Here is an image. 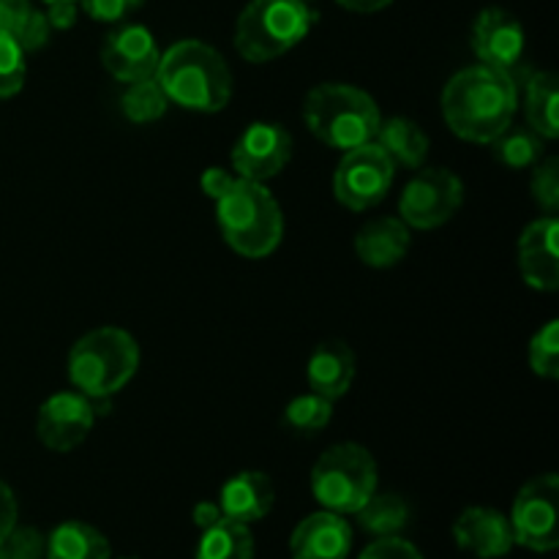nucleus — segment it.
<instances>
[{
	"label": "nucleus",
	"mask_w": 559,
	"mask_h": 559,
	"mask_svg": "<svg viewBox=\"0 0 559 559\" xmlns=\"http://www.w3.org/2000/svg\"><path fill=\"white\" fill-rule=\"evenodd\" d=\"M49 33H52V27H49L47 14L38 9H33V14L27 16L25 27L16 33V41H20V47L25 49V52H36V49L47 47Z\"/></svg>",
	"instance_id": "f704fd0d"
},
{
	"label": "nucleus",
	"mask_w": 559,
	"mask_h": 559,
	"mask_svg": "<svg viewBox=\"0 0 559 559\" xmlns=\"http://www.w3.org/2000/svg\"><path fill=\"white\" fill-rule=\"evenodd\" d=\"M14 527H16V497L14 491L0 480V544L9 538V533Z\"/></svg>",
	"instance_id": "58836bf2"
},
{
	"label": "nucleus",
	"mask_w": 559,
	"mask_h": 559,
	"mask_svg": "<svg viewBox=\"0 0 559 559\" xmlns=\"http://www.w3.org/2000/svg\"><path fill=\"white\" fill-rule=\"evenodd\" d=\"M524 115L527 126L544 140L559 136V87L551 71H527L524 76Z\"/></svg>",
	"instance_id": "412c9836"
},
{
	"label": "nucleus",
	"mask_w": 559,
	"mask_h": 559,
	"mask_svg": "<svg viewBox=\"0 0 559 559\" xmlns=\"http://www.w3.org/2000/svg\"><path fill=\"white\" fill-rule=\"evenodd\" d=\"M409 227L396 216H380L366 222L355 235V254L369 267H393L407 257Z\"/></svg>",
	"instance_id": "6ab92c4d"
},
{
	"label": "nucleus",
	"mask_w": 559,
	"mask_h": 559,
	"mask_svg": "<svg viewBox=\"0 0 559 559\" xmlns=\"http://www.w3.org/2000/svg\"><path fill=\"white\" fill-rule=\"evenodd\" d=\"M513 538L530 551H555L559 546V478L555 473L527 480L511 508Z\"/></svg>",
	"instance_id": "9d476101"
},
{
	"label": "nucleus",
	"mask_w": 559,
	"mask_h": 559,
	"mask_svg": "<svg viewBox=\"0 0 559 559\" xmlns=\"http://www.w3.org/2000/svg\"><path fill=\"white\" fill-rule=\"evenodd\" d=\"M333 418V402L320 396V393L309 391L304 396H295L284 409V424L298 435H317L325 429Z\"/></svg>",
	"instance_id": "cd10ccee"
},
{
	"label": "nucleus",
	"mask_w": 559,
	"mask_h": 559,
	"mask_svg": "<svg viewBox=\"0 0 559 559\" xmlns=\"http://www.w3.org/2000/svg\"><path fill=\"white\" fill-rule=\"evenodd\" d=\"M47 22L52 31H69L74 27L76 16H80V0H58V3L47 5Z\"/></svg>",
	"instance_id": "4c0bfd02"
},
{
	"label": "nucleus",
	"mask_w": 559,
	"mask_h": 559,
	"mask_svg": "<svg viewBox=\"0 0 559 559\" xmlns=\"http://www.w3.org/2000/svg\"><path fill=\"white\" fill-rule=\"evenodd\" d=\"M377 491V462L358 442L331 445L311 467V495L325 511L358 513Z\"/></svg>",
	"instance_id": "0eeeda50"
},
{
	"label": "nucleus",
	"mask_w": 559,
	"mask_h": 559,
	"mask_svg": "<svg viewBox=\"0 0 559 559\" xmlns=\"http://www.w3.org/2000/svg\"><path fill=\"white\" fill-rule=\"evenodd\" d=\"M140 369V344L123 328L104 325L85 333L69 353V380L74 391L96 407H109L115 393L123 391Z\"/></svg>",
	"instance_id": "7ed1b4c3"
},
{
	"label": "nucleus",
	"mask_w": 559,
	"mask_h": 559,
	"mask_svg": "<svg viewBox=\"0 0 559 559\" xmlns=\"http://www.w3.org/2000/svg\"><path fill=\"white\" fill-rule=\"evenodd\" d=\"M158 60H162V49H158L156 36L136 22H120L102 44V66L118 82L156 76Z\"/></svg>",
	"instance_id": "4468645a"
},
{
	"label": "nucleus",
	"mask_w": 559,
	"mask_h": 559,
	"mask_svg": "<svg viewBox=\"0 0 559 559\" xmlns=\"http://www.w3.org/2000/svg\"><path fill=\"white\" fill-rule=\"evenodd\" d=\"M216 222L224 243L246 260H265L284 238L282 205L257 180L238 178L227 194L218 197Z\"/></svg>",
	"instance_id": "20e7f679"
},
{
	"label": "nucleus",
	"mask_w": 559,
	"mask_h": 559,
	"mask_svg": "<svg viewBox=\"0 0 559 559\" xmlns=\"http://www.w3.org/2000/svg\"><path fill=\"white\" fill-rule=\"evenodd\" d=\"M530 369L544 380L559 377V322L549 320L530 342Z\"/></svg>",
	"instance_id": "c756f323"
},
{
	"label": "nucleus",
	"mask_w": 559,
	"mask_h": 559,
	"mask_svg": "<svg viewBox=\"0 0 559 559\" xmlns=\"http://www.w3.org/2000/svg\"><path fill=\"white\" fill-rule=\"evenodd\" d=\"M314 22L306 0H249L235 22V49L249 63H267L298 47Z\"/></svg>",
	"instance_id": "423d86ee"
},
{
	"label": "nucleus",
	"mask_w": 559,
	"mask_h": 559,
	"mask_svg": "<svg viewBox=\"0 0 559 559\" xmlns=\"http://www.w3.org/2000/svg\"><path fill=\"white\" fill-rule=\"evenodd\" d=\"M273 502H276V486L260 469H243L233 475L218 495L222 516L240 524L262 522L271 513Z\"/></svg>",
	"instance_id": "a211bd4d"
},
{
	"label": "nucleus",
	"mask_w": 559,
	"mask_h": 559,
	"mask_svg": "<svg viewBox=\"0 0 559 559\" xmlns=\"http://www.w3.org/2000/svg\"><path fill=\"white\" fill-rule=\"evenodd\" d=\"M0 559H47V538L36 527H14L0 544Z\"/></svg>",
	"instance_id": "2f4dec72"
},
{
	"label": "nucleus",
	"mask_w": 559,
	"mask_h": 559,
	"mask_svg": "<svg viewBox=\"0 0 559 559\" xmlns=\"http://www.w3.org/2000/svg\"><path fill=\"white\" fill-rule=\"evenodd\" d=\"M229 158H233V169L238 178L265 183V180L282 175L293 158V136L284 126L257 120V123L246 126L243 134L235 140Z\"/></svg>",
	"instance_id": "9b49d317"
},
{
	"label": "nucleus",
	"mask_w": 559,
	"mask_h": 559,
	"mask_svg": "<svg viewBox=\"0 0 559 559\" xmlns=\"http://www.w3.org/2000/svg\"><path fill=\"white\" fill-rule=\"evenodd\" d=\"M33 14L31 0H0V31L11 33L16 38V33L25 27L27 16Z\"/></svg>",
	"instance_id": "c9c22d12"
},
{
	"label": "nucleus",
	"mask_w": 559,
	"mask_h": 559,
	"mask_svg": "<svg viewBox=\"0 0 559 559\" xmlns=\"http://www.w3.org/2000/svg\"><path fill=\"white\" fill-rule=\"evenodd\" d=\"M464 202V183L445 167L415 169L399 200V218L409 229H437L456 216Z\"/></svg>",
	"instance_id": "1a4fd4ad"
},
{
	"label": "nucleus",
	"mask_w": 559,
	"mask_h": 559,
	"mask_svg": "<svg viewBox=\"0 0 559 559\" xmlns=\"http://www.w3.org/2000/svg\"><path fill=\"white\" fill-rule=\"evenodd\" d=\"M96 415L91 399L80 391L52 393L36 415V435L49 451L69 453L87 440Z\"/></svg>",
	"instance_id": "f8f14e48"
},
{
	"label": "nucleus",
	"mask_w": 559,
	"mask_h": 559,
	"mask_svg": "<svg viewBox=\"0 0 559 559\" xmlns=\"http://www.w3.org/2000/svg\"><path fill=\"white\" fill-rule=\"evenodd\" d=\"M358 516V524L374 538H393V535H402V530L409 524V502L399 495H374L360 506V511L355 513Z\"/></svg>",
	"instance_id": "393cba45"
},
{
	"label": "nucleus",
	"mask_w": 559,
	"mask_h": 559,
	"mask_svg": "<svg viewBox=\"0 0 559 559\" xmlns=\"http://www.w3.org/2000/svg\"><path fill=\"white\" fill-rule=\"evenodd\" d=\"M123 559H136V557H123Z\"/></svg>",
	"instance_id": "37998d69"
},
{
	"label": "nucleus",
	"mask_w": 559,
	"mask_h": 559,
	"mask_svg": "<svg viewBox=\"0 0 559 559\" xmlns=\"http://www.w3.org/2000/svg\"><path fill=\"white\" fill-rule=\"evenodd\" d=\"M306 380L309 388L320 396L336 399L347 396L355 380V355L344 342H322L311 353L309 366H306Z\"/></svg>",
	"instance_id": "aec40b11"
},
{
	"label": "nucleus",
	"mask_w": 559,
	"mask_h": 559,
	"mask_svg": "<svg viewBox=\"0 0 559 559\" xmlns=\"http://www.w3.org/2000/svg\"><path fill=\"white\" fill-rule=\"evenodd\" d=\"M142 5H145V0H80V9L93 22H107V25H120Z\"/></svg>",
	"instance_id": "473e14b6"
},
{
	"label": "nucleus",
	"mask_w": 559,
	"mask_h": 559,
	"mask_svg": "<svg viewBox=\"0 0 559 559\" xmlns=\"http://www.w3.org/2000/svg\"><path fill=\"white\" fill-rule=\"evenodd\" d=\"M559 222L557 216H540L519 238V273L538 293H555L559 287Z\"/></svg>",
	"instance_id": "2eb2a0df"
},
{
	"label": "nucleus",
	"mask_w": 559,
	"mask_h": 559,
	"mask_svg": "<svg viewBox=\"0 0 559 559\" xmlns=\"http://www.w3.org/2000/svg\"><path fill=\"white\" fill-rule=\"evenodd\" d=\"M254 549L249 524L218 519L213 527L202 530L194 559H254Z\"/></svg>",
	"instance_id": "b1692460"
},
{
	"label": "nucleus",
	"mask_w": 559,
	"mask_h": 559,
	"mask_svg": "<svg viewBox=\"0 0 559 559\" xmlns=\"http://www.w3.org/2000/svg\"><path fill=\"white\" fill-rule=\"evenodd\" d=\"M453 540L462 551L478 559H500L516 546L511 519L495 508L475 506L459 513L453 522Z\"/></svg>",
	"instance_id": "dca6fc26"
},
{
	"label": "nucleus",
	"mask_w": 559,
	"mask_h": 559,
	"mask_svg": "<svg viewBox=\"0 0 559 559\" xmlns=\"http://www.w3.org/2000/svg\"><path fill=\"white\" fill-rule=\"evenodd\" d=\"M358 559H424V555L407 538L393 535V538H377Z\"/></svg>",
	"instance_id": "72a5a7b5"
},
{
	"label": "nucleus",
	"mask_w": 559,
	"mask_h": 559,
	"mask_svg": "<svg viewBox=\"0 0 559 559\" xmlns=\"http://www.w3.org/2000/svg\"><path fill=\"white\" fill-rule=\"evenodd\" d=\"M544 136L530 126H508L500 136L489 142L497 162L508 169H530L544 158Z\"/></svg>",
	"instance_id": "a878e982"
},
{
	"label": "nucleus",
	"mask_w": 559,
	"mask_h": 559,
	"mask_svg": "<svg viewBox=\"0 0 559 559\" xmlns=\"http://www.w3.org/2000/svg\"><path fill=\"white\" fill-rule=\"evenodd\" d=\"M27 52L11 33L0 31V102L16 96L25 85Z\"/></svg>",
	"instance_id": "c85d7f7f"
},
{
	"label": "nucleus",
	"mask_w": 559,
	"mask_h": 559,
	"mask_svg": "<svg viewBox=\"0 0 559 559\" xmlns=\"http://www.w3.org/2000/svg\"><path fill=\"white\" fill-rule=\"evenodd\" d=\"M304 123L322 145L344 153L374 142L382 115L364 87L347 82H322L306 93Z\"/></svg>",
	"instance_id": "39448f33"
},
{
	"label": "nucleus",
	"mask_w": 559,
	"mask_h": 559,
	"mask_svg": "<svg viewBox=\"0 0 559 559\" xmlns=\"http://www.w3.org/2000/svg\"><path fill=\"white\" fill-rule=\"evenodd\" d=\"M353 549V527L342 513L317 511L306 516L289 538L293 559H347Z\"/></svg>",
	"instance_id": "f3484780"
},
{
	"label": "nucleus",
	"mask_w": 559,
	"mask_h": 559,
	"mask_svg": "<svg viewBox=\"0 0 559 559\" xmlns=\"http://www.w3.org/2000/svg\"><path fill=\"white\" fill-rule=\"evenodd\" d=\"M396 178V164L377 142L342 153L333 173V197L349 211H369L380 205Z\"/></svg>",
	"instance_id": "6e6552de"
},
{
	"label": "nucleus",
	"mask_w": 559,
	"mask_h": 559,
	"mask_svg": "<svg viewBox=\"0 0 559 559\" xmlns=\"http://www.w3.org/2000/svg\"><path fill=\"white\" fill-rule=\"evenodd\" d=\"M167 107L169 102L164 96L162 85L156 82V76L126 82V91L120 96V109H123V115L131 123H156L158 118H164Z\"/></svg>",
	"instance_id": "bb28decb"
},
{
	"label": "nucleus",
	"mask_w": 559,
	"mask_h": 559,
	"mask_svg": "<svg viewBox=\"0 0 559 559\" xmlns=\"http://www.w3.org/2000/svg\"><path fill=\"white\" fill-rule=\"evenodd\" d=\"M377 145L391 156L396 167L420 169L429 156V134L409 118H388L380 123L374 136Z\"/></svg>",
	"instance_id": "4be33fe9"
},
{
	"label": "nucleus",
	"mask_w": 559,
	"mask_h": 559,
	"mask_svg": "<svg viewBox=\"0 0 559 559\" xmlns=\"http://www.w3.org/2000/svg\"><path fill=\"white\" fill-rule=\"evenodd\" d=\"M41 3H47V5H49V3H58V0H41Z\"/></svg>",
	"instance_id": "79ce46f5"
},
{
	"label": "nucleus",
	"mask_w": 559,
	"mask_h": 559,
	"mask_svg": "<svg viewBox=\"0 0 559 559\" xmlns=\"http://www.w3.org/2000/svg\"><path fill=\"white\" fill-rule=\"evenodd\" d=\"M524 49H527V36L522 22L511 11L497 5L480 11L473 25V52L478 55L480 63L516 76L524 63Z\"/></svg>",
	"instance_id": "ddd939ff"
},
{
	"label": "nucleus",
	"mask_w": 559,
	"mask_h": 559,
	"mask_svg": "<svg viewBox=\"0 0 559 559\" xmlns=\"http://www.w3.org/2000/svg\"><path fill=\"white\" fill-rule=\"evenodd\" d=\"M533 200L544 207L546 216H557L559 211V158H544L533 169Z\"/></svg>",
	"instance_id": "7c9ffc66"
},
{
	"label": "nucleus",
	"mask_w": 559,
	"mask_h": 559,
	"mask_svg": "<svg viewBox=\"0 0 559 559\" xmlns=\"http://www.w3.org/2000/svg\"><path fill=\"white\" fill-rule=\"evenodd\" d=\"M156 82L169 104L189 112H222L235 91L224 55L200 38H183L162 52Z\"/></svg>",
	"instance_id": "f03ea898"
},
{
	"label": "nucleus",
	"mask_w": 559,
	"mask_h": 559,
	"mask_svg": "<svg viewBox=\"0 0 559 559\" xmlns=\"http://www.w3.org/2000/svg\"><path fill=\"white\" fill-rule=\"evenodd\" d=\"M47 559H112V546L91 524L63 522L47 535Z\"/></svg>",
	"instance_id": "5701e85b"
},
{
	"label": "nucleus",
	"mask_w": 559,
	"mask_h": 559,
	"mask_svg": "<svg viewBox=\"0 0 559 559\" xmlns=\"http://www.w3.org/2000/svg\"><path fill=\"white\" fill-rule=\"evenodd\" d=\"M191 519H194L197 527L207 530V527H213V524H216L218 519H224V516H222V508H218V502L205 500V502H197L194 511H191Z\"/></svg>",
	"instance_id": "ea45409f"
},
{
	"label": "nucleus",
	"mask_w": 559,
	"mask_h": 559,
	"mask_svg": "<svg viewBox=\"0 0 559 559\" xmlns=\"http://www.w3.org/2000/svg\"><path fill=\"white\" fill-rule=\"evenodd\" d=\"M235 180H238V175L229 173V169H224V167H207L205 173H202V178H200L202 194L211 197V200L216 202L218 197H224L229 189H233Z\"/></svg>",
	"instance_id": "e433bc0d"
},
{
	"label": "nucleus",
	"mask_w": 559,
	"mask_h": 559,
	"mask_svg": "<svg viewBox=\"0 0 559 559\" xmlns=\"http://www.w3.org/2000/svg\"><path fill=\"white\" fill-rule=\"evenodd\" d=\"M336 3L342 5V9L355 11V14H374V11L388 9L393 0H336Z\"/></svg>",
	"instance_id": "a19ab883"
},
{
	"label": "nucleus",
	"mask_w": 559,
	"mask_h": 559,
	"mask_svg": "<svg viewBox=\"0 0 559 559\" xmlns=\"http://www.w3.org/2000/svg\"><path fill=\"white\" fill-rule=\"evenodd\" d=\"M306 3H311V0H306Z\"/></svg>",
	"instance_id": "c03bdc74"
},
{
	"label": "nucleus",
	"mask_w": 559,
	"mask_h": 559,
	"mask_svg": "<svg viewBox=\"0 0 559 559\" xmlns=\"http://www.w3.org/2000/svg\"><path fill=\"white\" fill-rule=\"evenodd\" d=\"M519 109V82L508 71L475 63L448 80L442 91V118L467 142L489 145L513 123Z\"/></svg>",
	"instance_id": "f257e3e1"
}]
</instances>
